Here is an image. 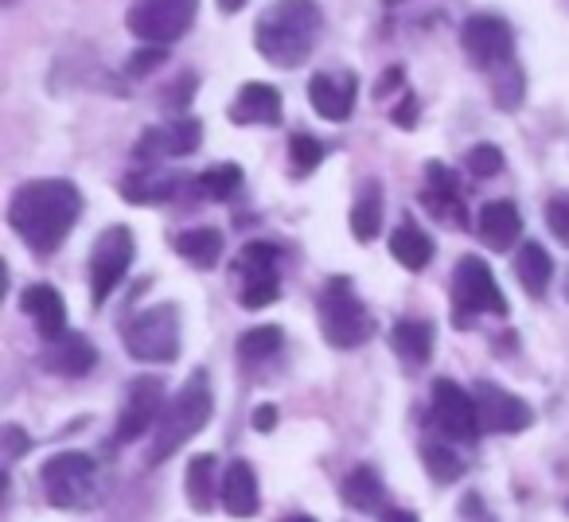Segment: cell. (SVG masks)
<instances>
[{"mask_svg": "<svg viewBox=\"0 0 569 522\" xmlns=\"http://www.w3.org/2000/svg\"><path fill=\"white\" fill-rule=\"evenodd\" d=\"M281 343H284V332L277 324L250 328V332H242V340H238V359H242V363H266V359H273L277 351H281Z\"/></svg>", "mask_w": 569, "mask_h": 522, "instance_id": "32", "label": "cell"}, {"mask_svg": "<svg viewBox=\"0 0 569 522\" xmlns=\"http://www.w3.org/2000/svg\"><path fill=\"white\" fill-rule=\"evenodd\" d=\"M359 79L351 71L343 74H312L309 82V102L325 121H348L356 113Z\"/></svg>", "mask_w": 569, "mask_h": 522, "instance_id": "16", "label": "cell"}, {"mask_svg": "<svg viewBox=\"0 0 569 522\" xmlns=\"http://www.w3.org/2000/svg\"><path fill=\"white\" fill-rule=\"evenodd\" d=\"M566 293H569V285H566Z\"/></svg>", "mask_w": 569, "mask_h": 522, "instance_id": "47", "label": "cell"}, {"mask_svg": "<svg viewBox=\"0 0 569 522\" xmlns=\"http://www.w3.org/2000/svg\"><path fill=\"white\" fill-rule=\"evenodd\" d=\"M480 312L507 317V297L488 261L468 253V258L457 261V273H452V324L465 332V328L476 324Z\"/></svg>", "mask_w": 569, "mask_h": 522, "instance_id": "5", "label": "cell"}, {"mask_svg": "<svg viewBox=\"0 0 569 522\" xmlns=\"http://www.w3.org/2000/svg\"><path fill=\"white\" fill-rule=\"evenodd\" d=\"M191 94H196V74H180V79L172 82V90L164 94V106H172V110H188Z\"/></svg>", "mask_w": 569, "mask_h": 522, "instance_id": "39", "label": "cell"}, {"mask_svg": "<svg viewBox=\"0 0 569 522\" xmlns=\"http://www.w3.org/2000/svg\"><path fill=\"white\" fill-rule=\"evenodd\" d=\"M277 245L273 242H246L234 258L238 285H242V309H266L281 297V278H277Z\"/></svg>", "mask_w": 569, "mask_h": 522, "instance_id": "10", "label": "cell"}, {"mask_svg": "<svg viewBox=\"0 0 569 522\" xmlns=\"http://www.w3.org/2000/svg\"><path fill=\"white\" fill-rule=\"evenodd\" d=\"M227 113L234 126H281V94L269 82H246Z\"/></svg>", "mask_w": 569, "mask_h": 522, "instance_id": "19", "label": "cell"}, {"mask_svg": "<svg viewBox=\"0 0 569 522\" xmlns=\"http://www.w3.org/2000/svg\"><path fill=\"white\" fill-rule=\"evenodd\" d=\"M325 36V12L317 0H273L253 24V48L269 67L297 71Z\"/></svg>", "mask_w": 569, "mask_h": 522, "instance_id": "2", "label": "cell"}, {"mask_svg": "<svg viewBox=\"0 0 569 522\" xmlns=\"http://www.w3.org/2000/svg\"><path fill=\"white\" fill-rule=\"evenodd\" d=\"M20 304H24V312L36 320L43 340H56V335L67 332V304L51 285H28L24 293H20Z\"/></svg>", "mask_w": 569, "mask_h": 522, "instance_id": "23", "label": "cell"}, {"mask_svg": "<svg viewBox=\"0 0 569 522\" xmlns=\"http://www.w3.org/2000/svg\"><path fill=\"white\" fill-rule=\"evenodd\" d=\"M476 230H480V238L491 245V250H499V253L515 250V242H522V214H519V207H515L511 199H491V203H483Z\"/></svg>", "mask_w": 569, "mask_h": 522, "instance_id": "20", "label": "cell"}, {"mask_svg": "<svg viewBox=\"0 0 569 522\" xmlns=\"http://www.w3.org/2000/svg\"><path fill=\"white\" fill-rule=\"evenodd\" d=\"M320 332L332 348L356 351L375 335V317L367 312V304L359 301L356 281L351 278H332L320 293Z\"/></svg>", "mask_w": 569, "mask_h": 522, "instance_id": "4", "label": "cell"}, {"mask_svg": "<svg viewBox=\"0 0 569 522\" xmlns=\"http://www.w3.org/2000/svg\"><path fill=\"white\" fill-rule=\"evenodd\" d=\"M289 164H293V175H312L325 164V144L312 133H293L289 137Z\"/></svg>", "mask_w": 569, "mask_h": 522, "instance_id": "35", "label": "cell"}, {"mask_svg": "<svg viewBox=\"0 0 569 522\" xmlns=\"http://www.w3.org/2000/svg\"><path fill=\"white\" fill-rule=\"evenodd\" d=\"M118 191H121V199H129V203H168V199L180 191V175L152 168V172L126 175V180L118 183Z\"/></svg>", "mask_w": 569, "mask_h": 522, "instance_id": "27", "label": "cell"}, {"mask_svg": "<svg viewBox=\"0 0 569 522\" xmlns=\"http://www.w3.org/2000/svg\"><path fill=\"white\" fill-rule=\"evenodd\" d=\"M199 144H203V126L196 118H172L164 126L144 129L137 141V160L157 164V160L191 157V152H199Z\"/></svg>", "mask_w": 569, "mask_h": 522, "instance_id": "15", "label": "cell"}, {"mask_svg": "<svg viewBox=\"0 0 569 522\" xmlns=\"http://www.w3.org/2000/svg\"><path fill=\"white\" fill-rule=\"evenodd\" d=\"M382 227V188L379 183H367L363 191H359L356 207H351V234L359 238V242H371L375 234H379Z\"/></svg>", "mask_w": 569, "mask_h": 522, "instance_id": "30", "label": "cell"}, {"mask_svg": "<svg viewBox=\"0 0 569 522\" xmlns=\"http://www.w3.org/2000/svg\"><path fill=\"white\" fill-rule=\"evenodd\" d=\"M460 51H465L468 67H476V71H496V67L511 63L515 59L511 24L499 17H488V12L468 17L460 24Z\"/></svg>", "mask_w": 569, "mask_h": 522, "instance_id": "11", "label": "cell"}, {"mask_svg": "<svg viewBox=\"0 0 569 522\" xmlns=\"http://www.w3.org/2000/svg\"><path fill=\"white\" fill-rule=\"evenodd\" d=\"M9 4H12V0H9Z\"/></svg>", "mask_w": 569, "mask_h": 522, "instance_id": "48", "label": "cell"}, {"mask_svg": "<svg viewBox=\"0 0 569 522\" xmlns=\"http://www.w3.org/2000/svg\"><path fill=\"white\" fill-rule=\"evenodd\" d=\"M176 253H180L183 261H191V265H199V270H214L222 258V234L214 227L183 230V234L176 238Z\"/></svg>", "mask_w": 569, "mask_h": 522, "instance_id": "29", "label": "cell"}, {"mask_svg": "<svg viewBox=\"0 0 569 522\" xmlns=\"http://www.w3.org/2000/svg\"><path fill=\"white\" fill-rule=\"evenodd\" d=\"M183 495H188L191 511L207 514L219 499V483H214V456L211 452H199L188 460V472H183Z\"/></svg>", "mask_w": 569, "mask_h": 522, "instance_id": "28", "label": "cell"}, {"mask_svg": "<svg viewBox=\"0 0 569 522\" xmlns=\"http://www.w3.org/2000/svg\"><path fill=\"white\" fill-rule=\"evenodd\" d=\"M421 456H426V472L433 475L437 483H452L465 475V460H460L445 441H437V444L426 441L421 444Z\"/></svg>", "mask_w": 569, "mask_h": 522, "instance_id": "34", "label": "cell"}, {"mask_svg": "<svg viewBox=\"0 0 569 522\" xmlns=\"http://www.w3.org/2000/svg\"><path fill=\"white\" fill-rule=\"evenodd\" d=\"M40 359L51 374H67V379H82V374H90L98 367V351L90 348V340L82 332H63L56 340H48Z\"/></svg>", "mask_w": 569, "mask_h": 522, "instance_id": "18", "label": "cell"}, {"mask_svg": "<svg viewBox=\"0 0 569 522\" xmlns=\"http://www.w3.org/2000/svg\"><path fill=\"white\" fill-rule=\"evenodd\" d=\"M426 180H429V188L421 191V203L429 207V214H433V219H441V222H449V227H468L465 199H460L457 175H452L445 164H437V160H429Z\"/></svg>", "mask_w": 569, "mask_h": 522, "instance_id": "17", "label": "cell"}, {"mask_svg": "<svg viewBox=\"0 0 569 522\" xmlns=\"http://www.w3.org/2000/svg\"><path fill=\"white\" fill-rule=\"evenodd\" d=\"M433 324H426V320H398L395 328H390V348H395L398 363L406 367V371H421V367L433 359Z\"/></svg>", "mask_w": 569, "mask_h": 522, "instance_id": "22", "label": "cell"}, {"mask_svg": "<svg viewBox=\"0 0 569 522\" xmlns=\"http://www.w3.org/2000/svg\"><path fill=\"white\" fill-rule=\"evenodd\" d=\"M214 4H219V9L227 12V17H234V12L246 9V0H214Z\"/></svg>", "mask_w": 569, "mask_h": 522, "instance_id": "44", "label": "cell"}, {"mask_svg": "<svg viewBox=\"0 0 569 522\" xmlns=\"http://www.w3.org/2000/svg\"><path fill=\"white\" fill-rule=\"evenodd\" d=\"M515 278H519V285L527 289L530 297H546V289H550L553 261H550V253L535 242V238L515 250Z\"/></svg>", "mask_w": 569, "mask_h": 522, "instance_id": "25", "label": "cell"}, {"mask_svg": "<svg viewBox=\"0 0 569 522\" xmlns=\"http://www.w3.org/2000/svg\"><path fill=\"white\" fill-rule=\"evenodd\" d=\"M82 214V195L71 180H28L9 199V227L40 258L56 253Z\"/></svg>", "mask_w": 569, "mask_h": 522, "instance_id": "1", "label": "cell"}, {"mask_svg": "<svg viewBox=\"0 0 569 522\" xmlns=\"http://www.w3.org/2000/svg\"><path fill=\"white\" fill-rule=\"evenodd\" d=\"M242 188V168L238 164H211L207 172L196 175V191L203 199H214V203H227L230 195H238Z\"/></svg>", "mask_w": 569, "mask_h": 522, "instance_id": "31", "label": "cell"}, {"mask_svg": "<svg viewBox=\"0 0 569 522\" xmlns=\"http://www.w3.org/2000/svg\"><path fill=\"white\" fill-rule=\"evenodd\" d=\"M160 63H164V48H160V43H152V48L133 51V59L126 63V71L129 74H149V71H157Z\"/></svg>", "mask_w": 569, "mask_h": 522, "instance_id": "38", "label": "cell"}, {"mask_svg": "<svg viewBox=\"0 0 569 522\" xmlns=\"http://www.w3.org/2000/svg\"><path fill=\"white\" fill-rule=\"evenodd\" d=\"M546 227L561 245H569V199H550L546 203Z\"/></svg>", "mask_w": 569, "mask_h": 522, "instance_id": "37", "label": "cell"}, {"mask_svg": "<svg viewBox=\"0 0 569 522\" xmlns=\"http://www.w3.org/2000/svg\"><path fill=\"white\" fill-rule=\"evenodd\" d=\"M390 258H395L402 270L421 273L429 261H433V242H429V234L418 227V222L406 219L402 227L390 234Z\"/></svg>", "mask_w": 569, "mask_h": 522, "instance_id": "24", "label": "cell"}, {"mask_svg": "<svg viewBox=\"0 0 569 522\" xmlns=\"http://www.w3.org/2000/svg\"><path fill=\"white\" fill-rule=\"evenodd\" d=\"M281 522H317L312 514H289V519H281Z\"/></svg>", "mask_w": 569, "mask_h": 522, "instance_id": "45", "label": "cell"}, {"mask_svg": "<svg viewBox=\"0 0 569 522\" xmlns=\"http://www.w3.org/2000/svg\"><path fill=\"white\" fill-rule=\"evenodd\" d=\"M28 449H32V441L20 433V425H4V456H9V464L20 460V452H28Z\"/></svg>", "mask_w": 569, "mask_h": 522, "instance_id": "40", "label": "cell"}, {"mask_svg": "<svg viewBox=\"0 0 569 522\" xmlns=\"http://www.w3.org/2000/svg\"><path fill=\"white\" fill-rule=\"evenodd\" d=\"M522 94H527V74H522V67L515 63V59L503 67H496V87H491V98H496L499 110H519Z\"/></svg>", "mask_w": 569, "mask_h": 522, "instance_id": "33", "label": "cell"}, {"mask_svg": "<svg viewBox=\"0 0 569 522\" xmlns=\"http://www.w3.org/2000/svg\"><path fill=\"white\" fill-rule=\"evenodd\" d=\"M382 522H421L413 511H402V506H390V511H382Z\"/></svg>", "mask_w": 569, "mask_h": 522, "instance_id": "43", "label": "cell"}, {"mask_svg": "<svg viewBox=\"0 0 569 522\" xmlns=\"http://www.w3.org/2000/svg\"><path fill=\"white\" fill-rule=\"evenodd\" d=\"M273 425H277V405H258L253 410V429L258 433H273Z\"/></svg>", "mask_w": 569, "mask_h": 522, "instance_id": "42", "label": "cell"}, {"mask_svg": "<svg viewBox=\"0 0 569 522\" xmlns=\"http://www.w3.org/2000/svg\"><path fill=\"white\" fill-rule=\"evenodd\" d=\"M433 421H437V429H441L445 441H457V444H476L483 433L476 394L460 390L452 379L433 382Z\"/></svg>", "mask_w": 569, "mask_h": 522, "instance_id": "12", "label": "cell"}, {"mask_svg": "<svg viewBox=\"0 0 569 522\" xmlns=\"http://www.w3.org/2000/svg\"><path fill=\"white\" fill-rule=\"evenodd\" d=\"M395 126L398 129H413V126H418V102H413V98H406V102L395 110Z\"/></svg>", "mask_w": 569, "mask_h": 522, "instance_id": "41", "label": "cell"}, {"mask_svg": "<svg viewBox=\"0 0 569 522\" xmlns=\"http://www.w3.org/2000/svg\"><path fill=\"white\" fill-rule=\"evenodd\" d=\"M219 499H222V506H227V514H234V519H250V514H258V506H261L258 475H253V468L246 464V460H230L227 464Z\"/></svg>", "mask_w": 569, "mask_h": 522, "instance_id": "21", "label": "cell"}, {"mask_svg": "<svg viewBox=\"0 0 569 522\" xmlns=\"http://www.w3.org/2000/svg\"><path fill=\"white\" fill-rule=\"evenodd\" d=\"M121 343L137 363H172L180 355V309L164 301L137 312L121 332Z\"/></svg>", "mask_w": 569, "mask_h": 522, "instance_id": "7", "label": "cell"}, {"mask_svg": "<svg viewBox=\"0 0 569 522\" xmlns=\"http://www.w3.org/2000/svg\"><path fill=\"white\" fill-rule=\"evenodd\" d=\"M133 258H137V242L129 227H106L94 238V250H90V297H94V309L110 301L113 289L126 281Z\"/></svg>", "mask_w": 569, "mask_h": 522, "instance_id": "8", "label": "cell"}, {"mask_svg": "<svg viewBox=\"0 0 569 522\" xmlns=\"http://www.w3.org/2000/svg\"><path fill=\"white\" fill-rule=\"evenodd\" d=\"M199 0H137L129 9V32L144 43H176L196 24Z\"/></svg>", "mask_w": 569, "mask_h": 522, "instance_id": "9", "label": "cell"}, {"mask_svg": "<svg viewBox=\"0 0 569 522\" xmlns=\"http://www.w3.org/2000/svg\"><path fill=\"white\" fill-rule=\"evenodd\" d=\"M211 413H214L211 379H207V371H196L180 387V394L164 405V413H160L157 425H152L149 464L157 468V464H164L168 456H176L191 436H199V429H207Z\"/></svg>", "mask_w": 569, "mask_h": 522, "instance_id": "3", "label": "cell"}, {"mask_svg": "<svg viewBox=\"0 0 569 522\" xmlns=\"http://www.w3.org/2000/svg\"><path fill=\"white\" fill-rule=\"evenodd\" d=\"M340 499L351 506V511L375 514V511H382V503H387V483H382V475L375 472V468L363 464L340 483Z\"/></svg>", "mask_w": 569, "mask_h": 522, "instance_id": "26", "label": "cell"}, {"mask_svg": "<svg viewBox=\"0 0 569 522\" xmlns=\"http://www.w3.org/2000/svg\"><path fill=\"white\" fill-rule=\"evenodd\" d=\"M164 413V379L157 374H141L126 387V405L118 413V429H113V441L129 444L137 436H144Z\"/></svg>", "mask_w": 569, "mask_h": 522, "instance_id": "13", "label": "cell"}, {"mask_svg": "<svg viewBox=\"0 0 569 522\" xmlns=\"http://www.w3.org/2000/svg\"><path fill=\"white\" fill-rule=\"evenodd\" d=\"M499 168H503V152H499L496 144H476V149L468 152V172H472L476 180H488Z\"/></svg>", "mask_w": 569, "mask_h": 522, "instance_id": "36", "label": "cell"}, {"mask_svg": "<svg viewBox=\"0 0 569 522\" xmlns=\"http://www.w3.org/2000/svg\"><path fill=\"white\" fill-rule=\"evenodd\" d=\"M472 394H476V405H480L483 433L515 436V433H522V429H530V421H535L530 405L522 402L519 394H511V390L496 387V382H476Z\"/></svg>", "mask_w": 569, "mask_h": 522, "instance_id": "14", "label": "cell"}, {"mask_svg": "<svg viewBox=\"0 0 569 522\" xmlns=\"http://www.w3.org/2000/svg\"><path fill=\"white\" fill-rule=\"evenodd\" d=\"M566 511H569V503H566Z\"/></svg>", "mask_w": 569, "mask_h": 522, "instance_id": "46", "label": "cell"}, {"mask_svg": "<svg viewBox=\"0 0 569 522\" xmlns=\"http://www.w3.org/2000/svg\"><path fill=\"white\" fill-rule=\"evenodd\" d=\"M48 503L59 511H87L98 503V464L87 452H56L40 468Z\"/></svg>", "mask_w": 569, "mask_h": 522, "instance_id": "6", "label": "cell"}]
</instances>
